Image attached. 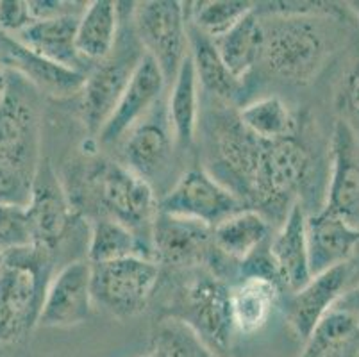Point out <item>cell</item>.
I'll return each instance as SVG.
<instances>
[{
	"mask_svg": "<svg viewBox=\"0 0 359 357\" xmlns=\"http://www.w3.org/2000/svg\"><path fill=\"white\" fill-rule=\"evenodd\" d=\"M334 307H338V309L341 311H347L348 314H352V316L359 322V283H355L354 286L348 288Z\"/></svg>",
	"mask_w": 359,
	"mask_h": 357,
	"instance_id": "f35d334b",
	"label": "cell"
},
{
	"mask_svg": "<svg viewBox=\"0 0 359 357\" xmlns=\"http://www.w3.org/2000/svg\"><path fill=\"white\" fill-rule=\"evenodd\" d=\"M318 175V159L299 130L279 142H264L250 193V209L261 215L288 213ZM269 218V216H266Z\"/></svg>",
	"mask_w": 359,
	"mask_h": 357,
	"instance_id": "3957f363",
	"label": "cell"
},
{
	"mask_svg": "<svg viewBox=\"0 0 359 357\" xmlns=\"http://www.w3.org/2000/svg\"><path fill=\"white\" fill-rule=\"evenodd\" d=\"M211 236L213 229L201 222L158 211L150 231L152 257L158 264L194 270L210 260L213 250Z\"/></svg>",
	"mask_w": 359,
	"mask_h": 357,
	"instance_id": "9a60e30c",
	"label": "cell"
},
{
	"mask_svg": "<svg viewBox=\"0 0 359 357\" xmlns=\"http://www.w3.org/2000/svg\"><path fill=\"white\" fill-rule=\"evenodd\" d=\"M188 8V22L198 31L217 39L249 15L256 4L247 0H201Z\"/></svg>",
	"mask_w": 359,
	"mask_h": 357,
	"instance_id": "1f68e13d",
	"label": "cell"
},
{
	"mask_svg": "<svg viewBox=\"0 0 359 357\" xmlns=\"http://www.w3.org/2000/svg\"><path fill=\"white\" fill-rule=\"evenodd\" d=\"M188 54L194 63L201 91L213 97L217 102L233 104L240 95L243 83L231 74L213 39L188 22Z\"/></svg>",
	"mask_w": 359,
	"mask_h": 357,
	"instance_id": "4316f807",
	"label": "cell"
},
{
	"mask_svg": "<svg viewBox=\"0 0 359 357\" xmlns=\"http://www.w3.org/2000/svg\"><path fill=\"white\" fill-rule=\"evenodd\" d=\"M122 25L120 2L93 0L88 2L77 22L75 48L90 67L100 63L113 52Z\"/></svg>",
	"mask_w": 359,
	"mask_h": 357,
	"instance_id": "cb8c5ba5",
	"label": "cell"
},
{
	"mask_svg": "<svg viewBox=\"0 0 359 357\" xmlns=\"http://www.w3.org/2000/svg\"><path fill=\"white\" fill-rule=\"evenodd\" d=\"M0 357H4V356H2V352H0Z\"/></svg>",
	"mask_w": 359,
	"mask_h": 357,
	"instance_id": "ee69618b",
	"label": "cell"
},
{
	"mask_svg": "<svg viewBox=\"0 0 359 357\" xmlns=\"http://www.w3.org/2000/svg\"><path fill=\"white\" fill-rule=\"evenodd\" d=\"M270 220L257 209L245 208L213 227V252L225 263L240 264L264 247Z\"/></svg>",
	"mask_w": 359,
	"mask_h": 357,
	"instance_id": "603a6c76",
	"label": "cell"
},
{
	"mask_svg": "<svg viewBox=\"0 0 359 357\" xmlns=\"http://www.w3.org/2000/svg\"><path fill=\"white\" fill-rule=\"evenodd\" d=\"M31 243L24 209L0 206V252Z\"/></svg>",
	"mask_w": 359,
	"mask_h": 357,
	"instance_id": "e575fe53",
	"label": "cell"
},
{
	"mask_svg": "<svg viewBox=\"0 0 359 357\" xmlns=\"http://www.w3.org/2000/svg\"><path fill=\"white\" fill-rule=\"evenodd\" d=\"M57 252L29 243L0 252V343L27 338L38 327Z\"/></svg>",
	"mask_w": 359,
	"mask_h": 357,
	"instance_id": "6da1fadb",
	"label": "cell"
},
{
	"mask_svg": "<svg viewBox=\"0 0 359 357\" xmlns=\"http://www.w3.org/2000/svg\"><path fill=\"white\" fill-rule=\"evenodd\" d=\"M34 175L36 173L15 166L0 165V206L15 209L27 208Z\"/></svg>",
	"mask_w": 359,
	"mask_h": 357,
	"instance_id": "836d02e7",
	"label": "cell"
},
{
	"mask_svg": "<svg viewBox=\"0 0 359 357\" xmlns=\"http://www.w3.org/2000/svg\"><path fill=\"white\" fill-rule=\"evenodd\" d=\"M29 9L34 22L52 20L60 16L83 15L88 2H65V0H29Z\"/></svg>",
	"mask_w": 359,
	"mask_h": 357,
	"instance_id": "74e56055",
	"label": "cell"
},
{
	"mask_svg": "<svg viewBox=\"0 0 359 357\" xmlns=\"http://www.w3.org/2000/svg\"><path fill=\"white\" fill-rule=\"evenodd\" d=\"M336 215L358 227L359 222V134L339 118L331 137L327 204Z\"/></svg>",
	"mask_w": 359,
	"mask_h": 357,
	"instance_id": "e0dca14e",
	"label": "cell"
},
{
	"mask_svg": "<svg viewBox=\"0 0 359 357\" xmlns=\"http://www.w3.org/2000/svg\"><path fill=\"white\" fill-rule=\"evenodd\" d=\"M354 6H358V11H359V2H355V4Z\"/></svg>",
	"mask_w": 359,
	"mask_h": 357,
	"instance_id": "7bdbcfd3",
	"label": "cell"
},
{
	"mask_svg": "<svg viewBox=\"0 0 359 357\" xmlns=\"http://www.w3.org/2000/svg\"><path fill=\"white\" fill-rule=\"evenodd\" d=\"M38 91L24 79L9 83L0 104V165L36 173L40 165L41 111Z\"/></svg>",
	"mask_w": 359,
	"mask_h": 357,
	"instance_id": "30bf717a",
	"label": "cell"
},
{
	"mask_svg": "<svg viewBox=\"0 0 359 357\" xmlns=\"http://www.w3.org/2000/svg\"><path fill=\"white\" fill-rule=\"evenodd\" d=\"M91 311V264L88 260H75L63 264L48 283L38 325L55 329L81 325Z\"/></svg>",
	"mask_w": 359,
	"mask_h": 357,
	"instance_id": "5bb4252c",
	"label": "cell"
},
{
	"mask_svg": "<svg viewBox=\"0 0 359 357\" xmlns=\"http://www.w3.org/2000/svg\"><path fill=\"white\" fill-rule=\"evenodd\" d=\"M159 275V264L143 255L91 264L93 306L116 318L135 316L145 309L158 288Z\"/></svg>",
	"mask_w": 359,
	"mask_h": 357,
	"instance_id": "52a82bcc",
	"label": "cell"
},
{
	"mask_svg": "<svg viewBox=\"0 0 359 357\" xmlns=\"http://www.w3.org/2000/svg\"><path fill=\"white\" fill-rule=\"evenodd\" d=\"M231 74L243 83L256 65L261 63L264 47L263 18L256 8L220 38L213 39Z\"/></svg>",
	"mask_w": 359,
	"mask_h": 357,
	"instance_id": "83f0119b",
	"label": "cell"
},
{
	"mask_svg": "<svg viewBox=\"0 0 359 357\" xmlns=\"http://www.w3.org/2000/svg\"><path fill=\"white\" fill-rule=\"evenodd\" d=\"M339 107L344 111V120L359 133V59L345 77L339 93Z\"/></svg>",
	"mask_w": 359,
	"mask_h": 357,
	"instance_id": "8d00e7d4",
	"label": "cell"
},
{
	"mask_svg": "<svg viewBox=\"0 0 359 357\" xmlns=\"http://www.w3.org/2000/svg\"><path fill=\"white\" fill-rule=\"evenodd\" d=\"M241 209L243 202L204 168L182 173L158 201L159 213L201 222L211 229Z\"/></svg>",
	"mask_w": 359,
	"mask_h": 357,
	"instance_id": "7c38bea8",
	"label": "cell"
},
{
	"mask_svg": "<svg viewBox=\"0 0 359 357\" xmlns=\"http://www.w3.org/2000/svg\"><path fill=\"white\" fill-rule=\"evenodd\" d=\"M241 126L261 142H279L299 130V120L280 97L269 95L243 106L238 111Z\"/></svg>",
	"mask_w": 359,
	"mask_h": 357,
	"instance_id": "4dcf8cb0",
	"label": "cell"
},
{
	"mask_svg": "<svg viewBox=\"0 0 359 357\" xmlns=\"http://www.w3.org/2000/svg\"><path fill=\"white\" fill-rule=\"evenodd\" d=\"M79 16L70 15L52 20H38L11 38L48 61L88 74L91 67L75 48V31Z\"/></svg>",
	"mask_w": 359,
	"mask_h": 357,
	"instance_id": "7402d4cb",
	"label": "cell"
},
{
	"mask_svg": "<svg viewBox=\"0 0 359 357\" xmlns=\"http://www.w3.org/2000/svg\"><path fill=\"white\" fill-rule=\"evenodd\" d=\"M133 6L135 4H129V9L120 8L122 25L115 48L106 59L90 68L81 91L83 122L88 133L93 136L99 134L104 123L109 120L130 77L145 55L133 25Z\"/></svg>",
	"mask_w": 359,
	"mask_h": 357,
	"instance_id": "5b68a950",
	"label": "cell"
},
{
	"mask_svg": "<svg viewBox=\"0 0 359 357\" xmlns=\"http://www.w3.org/2000/svg\"><path fill=\"white\" fill-rule=\"evenodd\" d=\"M142 357H158V353H156V350H152V352H149L147 356H142Z\"/></svg>",
	"mask_w": 359,
	"mask_h": 357,
	"instance_id": "b9f144b4",
	"label": "cell"
},
{
	"mask_svg": "<svg viewBox=\"0 0 359 357\" xmlns=\"http://www.w3.org/2000/svg\"><path fill=\"white\" fill-rule=\"evenodd\" d=\"M86 254V260L91 264L109 263L130 255H143L154 260L150 247L136 232L104 216L95 218L88 229Z\"/></svg>",
	"mask_w": 359,
	"mask_h": 357,
	"instance_id": "f1b7e54d",
	"label": "cell"
},
{
	"mask_svg": "<svg viewBox=\"0 0 359 357\" xmlns=\"http://www.w3.org/2000/svg\"><path fill=\"white\" fill-rule=\"evenodd\" d=\"M158 357H218L205 349L190 330L168 320L158 332L154 346Z\"/></svg>",
	"mask_w": 359,
	"mask_h": 357,
	"instance_id": "d6a6232c",
	"label": "cell"
},
{
	"mask_svg": "<svg viewBox=\"0 0 359 357\" xmlns=\"http://www.w3.org/2000/svg\"><path fill=\"white\" fill-rule=\"evenodd\" d=\"M31 243L41 245L60 254V248L70 240L79 222L77 208L50 161H40L32 182L31 201L24 209Z\"/></svg>",
	"mask_w": 359,
	"mask_h": 357,
	"instance_id": "8fae6325",
	"label": "cell"
},
{
	"mask_svg": "<svg viewBox=\"0 0 359 357\" xmlns=\"http://www.w3.org/2000/svg\"><path fill=\"white\" fill-rule=\"evenodd\" d=\"M31 9L22 0H2L0 2V29L2 34L16 36L32 24Z\"/></svg>",
	"mask_w": 359,
	"mask_h": 357,
	"instance_id": "d590c367",
	"label": "cell"
},
{
	"mask_svg": "<svg viewBox=\"0 0 359 357\" xmlns=\"http://www.w3.org/2000/svg\"><path fill=\"white\" fill-rule=\"evenodd\" d=\"M306 218H308L306 208L300 202H295L288 209L280 222L279 231L269 243L277 279L288 293L300 290L313 277L309 268L308 240H306Z\"/></svg>",
	"mask_w": 359,
	"mask_h": 357,
	"instance_id": "44dd1931",
	"label": "cell"
},
{
	"mask_svg": "<svg viewBox=\"0 0 359 357\" xmlns=\"http://www.w3.org/2000/svg\"><path fill=\"white\" fill-rule=\"evenodd\" d=\"M280 286L266 277H243L231 286V316L234 330L245 336L259 332L279 304Z\"/></svg>",
	"mask_w": 359,
	"mask_h": 357,
	"instance_id": "484cf974",
	"label": "cell"
},
{
	"mask_svg": "<svg viewBox=\"0 0 359 357\" xmlns=\"http://www.w3.org/2000/svg\"><path fill=\"white\" fill-rule=\"evenodd\" d=\"M135 6L133 25L136 36L170 84L190 50L188 8L177 0H149Z\"/></svg>",
	"mask_w": 359,
	"mask_h": 357,
	"instance_id": "ba28073f",
	"label": "cell"
},
{
	"mask_svg": "<svg viewBox=\"0 0 359 357\" xmlns=\"http://www.w3.org/2000/svg\"><path fill=\"white\" fill-rule=\"evenodd\" d=\"M347 267H348V271H351L352 286H354L355 283H359V243H358V247H355L354 255H352V260L347 263Z\"/></svg>",
	"mask_w": 359,
	"mask_h": 357,
	"instance_id": "ab89813d",
	"label": "cell"
},
{
	"mask_svg": "<svg viewBox=\"0 0 359 357\" xmlns=\"http://www.w3.org/2000/svg\"><path fill=\"white\" fill-rule=\"evenodd\" d=\"M358 357H359V352H358Z\"/></svg>",
	"mask_w": 359,
	"mask_h": 357,
	"instance_id": "f6af8a7d",
	"label": "cell"
},
{
	"mask_svg": "<svg viewBox=\"0 0 359 357\" xmlns=\"http://www.w3.org/2000/svg\"><path fill=\"white\" fill-rule=\"evenodd\" d=\"M359 352V322L334 307L316 325L297 357H355Z\"/></svg>",
	"mask_w": 359,
	"mask_h": 357,
	"instance_id": "f546056e",
	"label": "cell"
},
{
	"mask_svg": "<svg viewBox=\"0 0 359 357\" xmlns=\"http://www.w3.org/2000/svg\"><path fill=\"white\" fill-rule=\"evenodd\" d=\"M351 286V271L347 264H341L313 275L300 290L290 293L283 311L297 338L306 342Z\"/></svg>",
	"mask_w": 359,
	"mask_h": 357,
	"instance_id": "2e32d148",
	"label": "cell"
},
{
	"mask_svg": "<svg viewBox=\"0 0 359 357\" xmlns=\"http://www.w3.org/2000/svg\"><path fill=\"white\" fill-rule=\"evenodd\" d=\"M86 184L100 216L126 225L150 245L158 215V193L122 163L99 161L88 172Z\"/></svg>",
	"mask_w": 359,
	"mask_h": 357,
	"instance_id": "8992f818",
	"label": "cell"
},
{
	"mask_svg": "<svg viewBox=\"0 0 359 357\" xmlns=\"http://www.w3.org/2000/svg\"><path fill=\"white\" fill-rule=\"evenodd\" d=\"M165 88L166 81L161 70L154 59L145 54L120 97L115 111L100 129V142L106 145L122 142L123 136L158 106Z\"/></svg>",
	"mask_w": 359,
	"mask_h": 357,
	"instance_id": "ac0fdd59",
	"label": "cell"
},
{
	"mask_svg": "<svg viewBox=\"0 0 359 357\" xmlns=\"http://www.w3.org/2000/svg\"><path fill=\"white\" fill-rule=\"evenodd\" d=\"M0 47L9 67L15 68L16 74L38 93L54 98H70L83 91L86 81V74L83 72L48 61L8 34H0Z\"/></svg>",
	"mask_w": 359,
	"mask_h": 357,
	"instance_id": "ffe728a7",
	"label": "cell"
},
{
	"mask_svg": "<svg viewBox=\"0 0 359 357\" xmlns=\"http://www.w3.org/2000/svg\"><path fill=\"white\" fill-rule=\"evenodd\" d=\"M120 145L122 165L149 182L156 191V182L166 181L172 173L177 150L163 98L142 122L123 136Z\"/></svg>",
	"mask_w": 359,
	"mask_h": 357,
	"instance_id": "4fadbf2b",
	"label": "cell"
},
{
	"mask_svg": "<svg viewBox=\"0 0 359 357\" xmlns=\"http://www.w3.org/2000/svg\"><path fill=\"white\" fill-rule=\"evenodd\" d=\"M261 18L264 47L259 65L285 83L297 86L311 83L331 50V38L320 13L261 15Z\"/></svg>",
	"mask_w": 359,
	"mask_h": 357,
	"instance_id": "7a4b0ae2",
	"label": "cell"
},
{
	"mask_svg": "<svg viewBox=\"0 0 359 357\" xmlns=\"http://www.w3.org/2000/svg\"><path fill=\"white\" fill-rule=\"evenodd\" d=\"M190 277L170 304L168 320L181 323L208 350L231 357L234 325L231 316V286L210 270H188Z\"/></svg>",
	"mask_w": 359,
	"mask_h": 357,
	"instance_id": "277c9868",
	"label": "cell"
},
{
	"mask_svg": "<svg viewBox=\"0 0 359 357\" xmlns=\"http://www.w3.org/2000/svg\"><path fill=\"white\" fill-rule=\"evenodd\" d=\"M311 275L347 264L359 243V227L331 209L322 208L306 218Z\"/></svg>",
	"mask_w": 359,
	"mask_h": 357,
	"instance_id": "d6986e66",
	"label": "cell"
},
{
	"mask_svg": "<svg viewBox=\"0 0 359 357\" xmlns=\"http://www.w3.org/2000/svg\"><path fill=\"white\" fill-rule=\"evenodd\" d=\"M215 170L211 175L229 188L241 202H250L264 142L245 129L238 113H218L208 120Z\"/></svg>",
	"mask_w": 359,
	"mask_h": 357,
	"instance_id": "9c48e42d",
	"label": "cell"
},
{
	"mask_svg": "<svg viewBox=\"0 0 359 357\" xmlns=\"http://www.w3.org/2000/svg\"><path fill=\"white\" fill-rule=\"evenodd\" d=\"M9 83H11V79H9L8 70H6V68L0 65V104L4 102L6 95H8Z\"/></svg>",
	"mask_w": 359,
	"mask_h": 357,
	"instance_id": "60d3db41",
	"label": "cell"
},
{
	"mask_svg": "<svg viewBox=\"0 0 359 357\" xmlns=\"http://www.w3.org/2000/svg\"><path fill=\"white\" fill-rule=\"evenodd\" d=\"M165 102L175 147L186 152L194 145L201 122V86L190 54L186 55L174 81L170 83L168 98Z\"/></svg>",
	"mask_w": 359,
	"mask_h": 357,
	"instance_id": "d4e9b609",
	"label": "cell"
}]
</instances>
